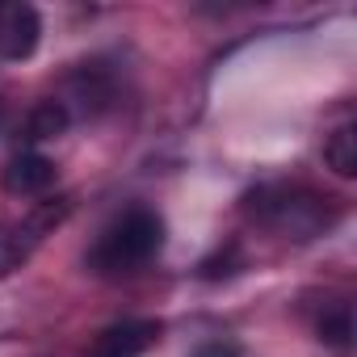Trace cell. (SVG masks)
<instances>
[{
  "instance_id": "obj_12",
  "label": "cell",
  "mask_w": 357,
  "mask_h": 357,
  "mask_svg": "<svg viewBox=\"0 0 357 357\" xmlns=\"http://www.w3.org/2000/svg\"><path fill=\"white\" fill-rule=\"evenodd\" d=\"M190 357H244L236 340H202Z\"/></svg>"
},
{
  "instance_id": "obj_8",
  "label": "cell",
  "mask_w": 357,
  "mask_h": 357,
  "mask_svg": "<svg viewBox=\"0 0 357 357\" xmlns=\"http://www.w3.org/2000/svg\"><path fill=\"white\" fill-rule=\"evenodd\" d=\"M68 126H72L68 109H63L55 97H47V101H38V105L26 114V143H47V139H59Z\"/></svg>"
},
{
  "instance_id": "obj_2",
  "label": "cell",
  "mask_w": 357,
  "mask_h": 357,
  "mask_svg": "<svg viewBox=\"0 0 357 357\" xmlns=\"http://www.w3.org/2000/svg\"><path fill=\"white\" fill-rule=\"evenodd\" d=\"M160 248H164V219L151 206H130L101 227L84 265L97 278H126V273H139Z\"/></svg>"
},
{
  "instance_id": "obj_6",
  "label": "cell",
  "mask_w": 357,
  "mask_h": 357,
  "mask_svg": "<svg viewBox=\"0 0 357 357\" xmlns=\"http://www.w3.org/2000/svg\"><path fill=\"white\" fill-rule=\"evenodd\" d=\"M160 340V319H122L97 332L84 357H143Z\"/></svg>"
},
{
  "instance_id": "obj_10",
  "label": "cell",
  "mask_w": 357,
  "mask_h": 357,
  "mask_svg": "<svg viewBox=\"0 0 357 357\" xmlns=\"http://www.w3.org/2000/svg\"><path fill=\"white\" fill-rule=\"evenodd\" d=\"M315 332H319V340H324L328 349H340V353H344V349L353 344V303H349V298H336L332 307H324Z\"/></svg>"
},
{
  "instance_id": "obj_3",
  "label": "cell",
  "mask_w": 357,
  "mask_h": 357,
  "mask_svg": "<svg viewBox=\"0 0 357 357\" xmlns=\"http://www.w3.org/2000/svg\"><path fill=\"white\" fill-rule=\"evenodd\" d=\"M68 118H97L101 109L114 105V76L105 63H80L63 80V97H55Z\"/></svg>"
},
{
  "instance_id": "obj_7",
  "label": "cell",
  "mask_w": 357,
  "mask_h": 357,
  "mask_svg": "<svg viewBox=\"0 0 357 357\" xmlns=\"http://www.w3.org/2000/svg\"><path fill=\"white\" fill-rule=\"evenodd\" d=\"M38 38H43L38 9H30V5L0 9V59H9V63L30 59L38 51Z\"/></svg>"
},
{
  "instance_id": "obj_13",
  "label": "cell",
  "mask_w": 357,
  "mask_h": 357,
  "mask_svg": "<svg viewBox=\"0 0 357 357\" xmlns=\"http://www.w3.org/2000/svg\"><path fill=\"white\" fill-rule=\"evenodd\" d=\"M5 118H9V109H5V101H0V130H5Z\"/></svg>"
},
{
  "instance_id": "obj_9",
  "label": "cell",
  "mask_w": 357,
  "mask_h": 357,
  "mask_svg": "<svg viewBox=\"0 0 357 357\" xmlns=\"http://www.w3.org/2000/svg\"><path fill=\"white\" fill-rule=\"evenodd\" d=\"M324 164L336 176H357V126L353 122H340L324 139Z\"/></svg>"
},
{
  "instance_id": "obj_11",
  "label": "cell",
  "mask_w": 357,
  "mask_h": 357,
  "mask_svg": "<svg viewBox=\"0 0 357 357\" xmlns=\"http://www.w3.org/2000/svg\"><path fill=\"white\" fill-rule=\"evenodd\" d=\"M240 265H244V261H240V248H236V244H227L219 257L202 261V278H206V282H219V278H231Z\"/></svg>"
},
{
  "instance_id": "obj_1",
  "label": "cell",
  "mask_w": 357,
  "mask_h": 357,
  "mask_svg": "<svg viewBox=\"0 0 357 357\" xmlns=\"http://www.w3.org/2000/svg\"><path fill=\"white\" fill-rule=\"evenodd\" d=\"M244 215L257 227H265L282 240H298V244L315 240L340 223V206L307 185H261L244 198Z\"/></svg>"
},
{
  "instance_id": "obj_5",
  "label": "cell",
  "mask_w": 357,
  "mask_h": 357,
  "mask_svg": "<svg viewBox=\"0 0 357 357\" xmlns=\"http://www.w3.org/2000/svg\"><path fill=\"white\" fill-rule=\"evenodd\" d=\"M55 181H59L55 160H47V155L34 151V147L17 151V155L5 164V172H0V185H5V194H13V198H43Z\"/></svg>"
},
{
  "instance_id": "obj_4",
  "label": "cell",
  "mask_w": 357,
  "mask_h": 357,
  "mask_svg": "<svg viewBox=\"0 0 357 357\" xmlns=\"http://www.w3.org/2000/svg\"><path fill=\"white\" fill-rule=\"evenodd\" d=\"M68 206H43L34 219H26V223H0V278H9L13 269H22L26 261H30V252H34V244L43 240V231L63 215Z\"/></svg>"
}]
</instances>
